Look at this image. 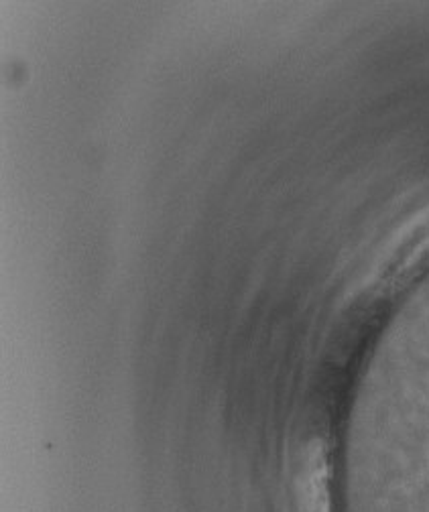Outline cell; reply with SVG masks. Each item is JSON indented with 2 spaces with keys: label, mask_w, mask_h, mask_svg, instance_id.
<instances>
[{
  "label": "cell",
  "mask_w": 429,
  "mask_h": 512,
  "mask_svg": "<svg viewBox=\"0 0 429 512\" xmlns=\"http://www.w3.org/2000/svg\"><path fill=\"white\" fill-rule=\"evenodd\" d=\"M429 248V210L421 212L413 222H409L397 238L389 244L387 252V265L405 267Z\"/></svg>",
  "instance_id": "1"
}]
</instances>
